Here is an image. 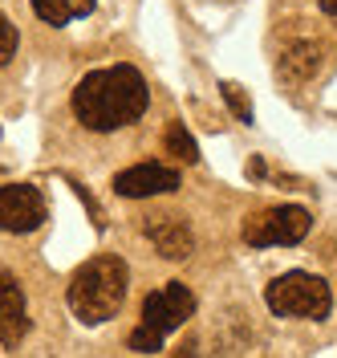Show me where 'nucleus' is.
<instances>
[{
    "mask_svg": "<svg viewBox=\"0 0 337 358\" xmlns=\"http://www.w3.org/2000/svg\"><path fill=\"white\" fill-rule=\"evenodd\" d=\"M317 69H321V45L317 41H289L285 53H280V66H276V78L285 86H301L309 82Z\"/></svg>",
    "mask_w": 337,
    "mask_h": 358,
    "instance_id": "10",
    "label": "nucleus"
},
{
    "mask_svg": "<svg viewBox=\"0 0 337 358\" xmlns=\"http://www.w3.org/2000/svg\"><path fill=\"white\" fill-rule=\"evenodd\" d=\"M264 301L276 317H305V322H325L329 310H334V289L325 277L317 273H305V268H292V273H280L272 277L269 289H264Z\"/></svg>",
    "mask_w": 337,
    "mask_h": 358,
    "instance_id": "4",
    "label": "nucleus"
},
{
    "mask_svg": "<svg viewBox=\"0 0 337 358\" xmlns=\"http://www.w3.org/2000/svg\"><path fill=\"white\" fill-rule=\"evenodd\" d=\"M69 187L77 192V200L86 203V212L93 216V224H98V228H106V216H102V208H98V200H93V192H90V187H82L77 179H69Z\"/></svg>",
    "mask_w": 337,
    "mask_h": 358,
    "instance_id": "15",
    "label": "nucleus"
},
{
    "mask_svg": "<svg viewBox=\"0 0 337 358\" xmlns=\"http://www.w3.org/2000/svg\"><path fill=\"white\" fill-rule=\"evenodd\" d=\"M13 57H17V24L0 13V66H8Z\"/></svg>",
    "mask_w": 337,
    "mask_h": 358,
    "instance_id": "14",
    "label": "nucleus"
},
{
    "mask_svg": "<svg viewBox=\"0 0 337 358\" xmlns=\"http://www.w3.org/2000/svg\"><path fill=\"white\" fill-rule=\"evenodd\" d=\"M147 241L155 245V252L163 261H183V257H191V248H195V236H191V224L187 220H158V224H147Z\"/></svg>",
    "mask_w": 337,
    "mask_h": 358,
    "instance_id": "9",
    "label": "nucleus"
},
{
    "mask_svg": "<svg viewBox=\"0 0 337 358\" xmlns=\"http://www.w3.org/2000/svg\"><path fill=\"white\" fill-rule=\"evenodd\" d=\"M45 196L33 183H4L0 187V232H13V236L37 232L45 224Z\"/></svg>",
    "mask_w": 337,
    "mask_h": 358,
    "instance_id": "6",
    "label": "nucleus"
},
{
    "mask_svg": "<svg viewBox=\"0 0 337 358\" xmlns=\"http://www.w3.org/2000/svg\"><path fill=\"white\" fill-rule=\"evenodd\" d=\"M126 289H130V265H126V257L98 252L82 268H73V277H69V289H66L69 313L82 326H102V322H110L114 313L122 310Z\"/></svg>",
    "mask_w": 337,
    "mask_h": 358,
    "instance_id": "2",
    "label": "nucleus"
},
{
    "mask_svg": "<svg viewBox=\"0 0 337 358\" xmlns=\"http://www.w3.org/2000/svg\"><path fill=\"white\" fill-rule=\"evenodd\" d=\"M195 355H200V346H195V338H187V342H183V346H179L171 358H195Z\"/></svg>",
    "mask_w": 337,
    "mask_h": 358,
    "instance_id": "16",
    "label": "nucleus"
},
{
    "mask_svg": "<svg viewBox=\"0 0 337 358\" xmlns=\"http://www.w3.org/2000/svg\"><path fill=\"white\" fill-rule=\"evenodd\" d=\"M29 4H33L37 21L53 24V29H66L69 21H82L98 8V0H29Z\"/></svg>",
    "mask_w": 337,
    "mask_h": 358,
    "instance_id": "11",
    "label": "nucleus"
},
{
    "mask_svg": "<svg viewBox=\"0 0 337 358\" xmlns=\"http://www.w3.org/2000/svg\"><path fill=\"white\" fill-rule=\"evenodd\" d=\"M151 106V90L147 78L135 66L118 62L106 69H90L73 94H69V110L73 118L93 134H114L122 127H135Z\"/></svg>",
    "mask_w": 337,
    "mask_h": 358,
    "instance_id": "1",
    "label": "nucleus"
},
{
    "mask_svg": "<svg viewBox=\"0 0 337 358\" xmlns=\"http://www.w3.org/2000/svg\"><path fill=\"white\" fill-rule=\"evenodd\" d=\"M167 151L179 159V163H200V147H195V138H191V131L183 122H171L167 127Z\"/></svg>",
    "mask_w": 337,
    "mask_h": 358,
    "instance_id": "12",
    "label": "nucleus"
},
{
    "mask_svg": "<svg viewBox=\"0 0 337 358\" xmlns=\"http://www.w3.org/2000/svg\"><path fill=\"white\" fill-rule=\"evenodd\" d=\"M175 187H179V171L167 167V163H155V159L130 163L126 171L114 176V192L122 200H147V196H163V192H175Z\"/></svg>",
    "mask_w": 337,
    "mask_h": 358,
    "instance_id": "7",
    "label": "nucleus"
},
{
    "mask_svg": "<svg viewBox=\"0 0 337 358\" xmlns=\"http://www.w3.org/2000/svg\"><path fill=\"white\" fill-rule=\"evenodd\" d=\"M220 94H224L227 110L236 114L240 122H248V127H252V102H248V90L236 86V82H220Z\"/></svg>",
    "mask_w": 337,
    "mask_h": 358,
    "instance_id": "13",
    "label": "nucleus"
},
{
    "mask_svg": "<svg viewBox=\"0 0 337 358\" xmlns=\"http://www.w3.org/2000/svg\"><path fill=\"white\" fill-rule=\"evenodd\" d=\"M191 313H195V293L187 289L183 281H167L163 289L147 293L142 317H138V326L126 338L130 350H138V355H158L167 334H175Z\"/></svg>",
    "mask_w": 337,
    "mask_h": 358,
    "instance_id": "3",
    "label": "nucleus"
},
{
    "mask_svg": "<svg viewBox=\"0 0 337 358\" xmlns=\"http://www.w3.org/2000/svg\"><path fill=\"white\" fill-rule=\"evenodd\" d=\"M29 310H24V289L13 273L0 268V346L4 350H17L29 334Z\"/></svg>",
    "mask_w": 337,
    "mask_h": 358,
    "instance_id": "8",
    "label": "nucleus"
},
{
    "mask_svg": "<svg viewBox=\"0 0 337 358\" xmlns=\"http://www.w3.org/2000/svg\"><path fill=\"white\" fill-rule=\"evenodd\" d=\"M317 8H321L325 17H334V13H337V0H317Z\"/></svg>",
    "mask_w": 337,
    "mask_h": 358,
    "instance_id": "17",
    "label": "nucleus"
},
{
    "mask_svg": "<svg viewBox=\"0 0 337 358\" xmlns=\"http://www.w3.org/2000/svg\"><path fill=\"white\" fill-rule=\"evenodd\" d=\"M313 232V212L301 203H276L244 220V241L252 248H289Z\"/></svg>",
    "mask_w": 337,
    "mask_h": 358,
    "instance_id": "5",
    "label": "nucleus"
}]
</instances>
